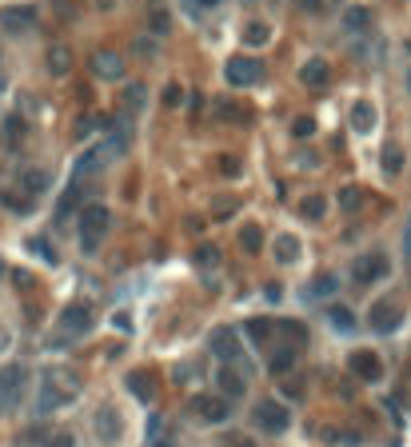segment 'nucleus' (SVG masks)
I'll use <instances>...</instances> for the list:
<instances>
[{"label": "nucleus", "instance_id": "1", "mask_svg": "<svg viewBox=\"0 0 411 447\" xmlns=\"http://www.w3.org/2000/svg\"><path fill=\"white\" fill-rule=\"evenodd\" d=\"M104 228H108V208H104V204H88V208H80V244H84V252L100 248Z\"/></svg>", "mask_w": 411, "mask_h": 447}, {"label": "nucleus", "instance_id": "2", "mask_svg": "<svg viewBox=\"0 0 411 447\" xmlns=\"http://www.w3.org/2000/svg\"><path fill=\"white\" fill-rule=\"evenodd\" d=\"M25 387H28V372L25 363H8L4 372H0V408L13 411L20 399H25Z\"/></svg>", "mask_w": 411, "mask_h": 447}, {"label": "nucleus", "instance_id": "3", "mask_svg": "<svg viewBox=\"0 0 411 447\" xmlns=\"http://www.w3.org/2000/svg\"><path fill=\"white\" fill-rule=\"evenodd\" d=\"M76 396V387H56V375H44V384H40V399H37V411H56V408H64L68 399Z\"/></svg>", "mask_w": 411, "mask_h": 447}, {"label": "nucleus", "instance_id": "4", "mask_svg": "<svg viewBox=\"0 0 411 447\" xmlns=\"http://www.w3.org/2000/svg\"><path fill=\"white\" fill-rule=\"evenodd\" d=\"M287 415L284 411V403H275V399H263L260 408H256V423H260V432H272V435H280V432H287Z\"/></svg>", "mask_w": 411, "mask_h": 447}, {"label": "nucleus", "instance_id": "5", "mask_svg": "<svg viewBox=\"0 0 411 447\" xmlns=\"http://www.w3.org/2000/svg\"><path fill=\"white\" fill-rule=\"evenodd\" d=\"M260 60H248V56H236V60H228V68H224V76H228V84H236V88H244V84H256L260 80Z\"/></svg>", "mask_w": 411, "mask_h": 447}, {"label": "nucleus", "instance_id": "6", "mask_svg": "<svg viewBox=\"0 0 411 447\" xmlns=\"http://www.w3.org/2000/svg\"><path fill=\"white\" fill-rule=\"evenodd\" d=\"M379 276H387V260L379 256V252L360 256V260L351 264V280H355V284H375Z\"/></svg>", "mask_w": 411, "mask_h": 447}, {"label": "nucleus", "instance_id": "7", "mask_svg": "<svg viewBox=\"0 0 411 447\" xmlns=\"http://www.w3.org/2000/svg\"><path fill=\"white\" fill-rule=\"evenodd\" d=\"M399 323H403V311H399V304H391V299H379L372 308V332L387 335V332H396Z\"/></svg>", "mask_w": 411, "mask_h": 447}, {"label": "nucleus", "instance_id": "8", "mask_svg": "<svg viewBox=\"0 0 411 447\" xmlns=\"http://www.w3.org/2000/svg\"><path fill=\"white\" fill-rule=\"evenodd\" d=\"M348 368H351V375L355 380H363V384H375L379 375H384V363H379V356L375 351H355L348 360Z\"/></svg>", "mask_w": 411, "mask_h": 447}, {"label": "nucleus", "instance_id": "9", "mask_svg": "<svg viewBox=\"0 0 411 447\" xmlns=\"http://www.w3.org/2000/svg\"><path fill=\"white\" fill-rule=\"evenodd\" d=\"M192 411H196L200 420H208V423H224L228 420V399H220V396H196L192 399Z\"/></svg>", "mask_w": 411, "mask_h": 447}, {"label": "nucleus", "instance_id": "10", "mask_svg": "<svg viewBox=\"0 0 411 447\" xmlns=\"http://www.w3.org/2000/svg\"><path fill=\"white\" fill-rule=\"evenodd\" d=\"M60 328H64L68 335H88V332H92V308H84V304H72V308H64Z\"/></svg>", "mask_w": 411, "mask_h": 447}, {"label": "nucleus", "instance_id": "11", "mask_svg": "<svg viewBox=\"0 0 411 447\" xmlns=\"http://www.w3.org/2000/svg\"><path fill=\"white\" fill-rule=\"evenodd\" d=\"M120 432H124V423H120V411L116 408H100L96 411V435L104 443H120Z\"/></svg>", "mask_w": 411, "mask_h": 447}, {"label": "nucleus", "instance_id": "12", "mask_svg": "<svg viewBox=\"0 0 411 447\" xmlns=\"http://www.w3.org/2000/svg\"><path fill=\"white\" fill-rule=\"evenodd\" d=\"M92 72H96L100 80H120V76H124V60H120L116 52H96V56H92Z\"/></svg>", "mask_w": 411, "mask_h": 447}, {"label": "nucleus", "instance_id": "13", "mask_svg": "<svg viewBox=\"0 0 411 447\" xmlns=\"http://www.w3.org/2000/svg\"><path fill=\"white\" fill-rule=\"evenodd\" d=\"M32 25H37V8H4L0 13V28H8V32H28Z\"/></svg>", "mask_w": 411, "mask_h": 447}, {"label": "nucleus", "instance_id": "14", "mask_svg": "<svg viewBox=\"0 0 411 447\" xmlns=\"http://www.w3.org/2000/svg\"><path fill=\"white\" fill-rule=\"evenodd\" d=\"M212 351L220 356V360H236V356H240L236 332H232V328H216V332H212Z\"/></svg>", "mask_w": 411, "mask_h": 447}, {"label": "nucleus", "instance_id": "15", "mask_svg": "<svg viewBox=\"0 0 411 447\" xmlns=\"http://www.w3.org/2000/svg\"><path fill=\"white\" fill-rule=\"evenodd\" d=\"M124 387L140 399V403H152V399H156V384H152L148 372H132V375L124 380Z\"/></svg>", "mask_w": 411, "mask_h": 447}, {"label": "nucleus", "instance_id": "16", "mask_svg": "<svg viewBox=\"0 0 411 447\" xmlns=\"http://www.w3.org/2000/svg\"><path fill=\"white\" fill-rule=\"evenodd\" d=\"M299 80H304L308 88H324L327 80H332V72H327L324 60H308L304 68H299Z\"/></svg>", "mask_w": 411, "mask_h": 447}, {"label": "nucleus", "instance_id": "17", "mask_svg": "<svg viewBox=\"0 0 411 447\" xmlns=\"http://www.w3.org/2000/svg\"><path fill=\"white\" fill-rule=\"evenodd\" d=\"M351 128L355 132H372L375 128V108L367 100H355V108H351Z\"/></svg>", "mask_w": 411, "mask_h": 447}, {"label": "nucleus", "instance_id": "18", "mask_svg": "<svg viewBox=\"0 0 411 447\" xmlns=\"http://www.w3.org/2000/svg\"><path fill=\"white\" fill-rule=\"evenodd\" d=\"M216 380H220V391H224L228 399H240V396H244V375H240V372L220 368V375H216Z\"/></svg>", "mask_w": 411, "mask_h": 447}, {"label": "nucleus", "instance_id": "19", "mask_svg": "<svg viewBox=\"0 0 411 447\" xmlns=\"http://www.w3.org/2000/svg\"><path fill=\"white\" fill-rule=\"evenodd\" d=\"M48 68L56 76H64L68 68H72V52L64 48V44H52V48H48Z\"/></svg>", "mask_w": 411, "mask_h": 447}, {"label": "nucleus", "instance_id": "20", "mask_svg": "<svg viewBox=\"0 0 411 447\" xmlns=\"http://www.w3.org/2000/svg\"><path fill=\"white\" fill-rule=\"evenodd\" d=\"M296 256H299V240L296 236H280L275 240V260L280 264H292Z\"/></svg>", "mask_w": 411, "mask_h": 447}, {"label": "nucleus", "instance_id": "21", "mask_svg": "<svg viewBox=\"0 0 411 447\" xmlns=\"http://www.w3.org/2000/svg\"><path fill=\"white\" fill-rule=\"evenodd\" d=\"M48 180H52L48 172H25V176H20V184H25L28 196H40V192L48 188Z\"/></svg>", "mask_w": 411, "mask_h": 447}, {"label": "nucleus", "instance_id": "22", "mask_svg": "<svg viewBox=\"0 0 411 447\" xmlns=\"http://www.w3.org/2000/svg\"><path fill=\"white\" fill-rule=\"evenodd\" d=\"M384 172L387 176L403 172V152H399V144H387V148H384Z\"/></svg>", "mask_w": 411, "mask_h": 447}, {"label": "nucleus", "instance_id": "23", "mask_svg": "<svg viewBox=\"0 0 411 447\" xmlns=\"http://www.w3.org/2000/svg\"><path fill=\"white\" fill-rule=\"evenodd\" d=\"M327 320L336 323L339 332H355V316H351L348 308H339V304H336V308H332V311H327Z\"/></svg>", "mask_w": 411, "mask_h": 447}, {"label": "nucleus", "instance_id": "24", "mask_svg": "<svg viewBox=\"0 0 411 447\" xmlns=\"http://www.w3.org/2000/svg\"><path fill=\"white\" fill-rule=\"evenodd\" d=\"M268 37H272V32H268V25H263V20H252V25L244 28V44H252V48H256V44H263Z\"/></svg>", "mask_w": 411, "mask_h": 447}, {"label": "nucleus", "instance_id": "25", "mask_svg": "<svg viewBox=\"0 0 411 447\" xmlns=\"http://www.w3.org/2000/svg\"><path fill=\"white\" fill-rule=\"evenodd\" d=\"M299 212H304L308 220H320V216L327 212V200H324V196H308L304 204H299Z\"/></svg>", "mask_w": 411, "mask_h": 447}, {"label": "nucleus", "instance_id": "26", "mask_svg": "<svg viewBox=\"0 0 411 447\" xmlns=\"http://www.w3.org/2000/svg\"><path fill=\"white\" fill-rule=\"evenodd\" d=\"M240 244H244V252H260V248H263V232L248 224V228L240 232Z\"/></svg>", "mask_w": 411, "mask_h": 447}, {"label": "nucleus", "instance_id": "27", "mask_svg": "<svg viewBox=\"0 0 411 447\" xmlns=\"http://www.w3.org/2000/svg\"><path fill=\"white\" fill-rule=\"evenodd\" d=\"M292 363H296V348H280L272 360H268V368H272V372H287Z\"/></svg>", "mask_w": 411, "mask_h": 447}, {"label": "nucleus", "instance_id": "28", "mask_svg": "<svg viewBox=\"0 0 411 447\" xmlns=\"http://www.w3.org/2000/svg\"><path fill=\"white\" fill-rule=\"evenodd\" d=\"M344 25L360 32V28H367V25H372V13H367V8H348V13H344Z\"/></svg>", "mask_w": 411, "mask_h": 447}, {"label": "nucleus", "instance_id": "29", "mask_svg": "<svg viewBox=\"0 0 411 447\" xmlns=\"http://www.w3.org/2000/svg\"><path fill=\"white\" fill-rule=\"evenodd\" d=\"M80 196H84V184H72V188H68V192H64V200H60V216H68V212L80 208Z\"/></svg>", "mask_w": 411, "mask_h": 447}, {"label": "nucleus", "instance_id": "30", "mask_svg": "<svg viewBox=\"0 0 411 447\" xmlns=\"http://www.w3.org/2000/svg\"><path fill=\"white\" fill-rule=\"evenodd\" d=\"M272 328H275L272 320H248V335L256 339V344H263V339L272 335Z\"/></svg>", "mask_w": 411, "mask_h": 447}, {"label": "nucleus", "instance_id": "31", "mask_svg": "<svg viewBox=\"0 0 411 447\" xmlns=\"http://www.w3.org/2000/svg\"><path fill=\"white\" fill-rule=\"evenodd\" d=\"M339 204H344L348 212H355V208L363 204V192H360L355 184H351V188H344V192H339Z\"/></svg>", "mask_w": 411, "mask_h": 447}, {"label": "nucleus", "instance_id": "32", "mask_svg": "<svg viewBox=\"0 0 411 447\" xmlns=\"http://www.w3.org/2000/svg\"><path fill=\"white\" fill-rule=\"evenodd\" d=\"M332 292H336V276H320L312 284V296H332Z\"/></svg>", "mask_w": 411, "mask_h": 447}, {"label": "nucleus", "instance_id": "33", "mask_svg": "<svg viewBox=\"0 0 411 447\" xmlns=\"http://www.w3.org/2000/svg\"><path fill=\"white\" fill-rule=\"evenodd\" d=\"M148 25H152V32H156V37H164L172 20H168V13H152V16H148Z\"/></svg>", "mask_w": 411, "mask_h": 447}, {"label": "nucleus", "instance_id": "34", "mask_svg": "<svg viewBox=\"0 0 411 447\" xmlns=\"http://www.w3.org/2000/svg\"><path fill=\"white\" fill-rule=\"evenodd\" d=\"M44 447H72V435L68 432H52V435H44Z\"/></svg>", "mask_w": 411, "mask_h": 447}, {"label": "nucleus", "instance_id": "35", "mask_svg": "<svg viewBox=\"0 0 411 447\" xmlns=\"http://www.w3.org/2000/svg\"><path fill=\"white\" fill-rule=\"evenodd\" d=\"M144 92H148L144 84H132V88H128V108H144Z\"/></svg>", "mask_w": 411, "mask_h": 447}, {"label": "nucleus", "instance_id": "36", "mask_svg": "<svg viewBox=\"0 0 411 447\" xmlns=\"http://www.w3.org/2000/svg\"><path fill=\"white\" fill-rule=\"evenodd\" d=\"M292 132H296V136H312V132H315V120H312V116H299L296 124H292Z\"/></svg>", "mask_w": 411, "mask_h": 447}, {"label": "nucleus", "instance_id": "37", "mask_svg": "<svg viewBox=\"0 0 411 447\" xmlns=\"http://www.w3.org/2000/svg\"><path fill=\"white\" fill-rule=\"evenodd\" d=\"M180 100H184V88H180V84H168V88H164V104H168V108H176Z\"/></svg>", "mask_w": 411, "mask_h": 447}, {"label": "nucleus", "instance_id": "38", "mask_svg": "<svg viewBox=\"0 0 411 447\" xmlns=\"http://www.w3.org/2000/svg\"><path fill=\"white\" fill-rule=\"evenodd\" d=\"M8 140H13V144H20V140H25V120H20V116H13V120H8Z\"/></svg>", "mask_w": 411, "mask_h": 447}, {"label": "nucleus", "instance_id": "39", "mask_svg": "<svg viewBox=\"0 0 411 447\" xmlns=\"http://www.w3.org/2000/svg\"><path fill=\"white\" fill-rule=\"evenodd\" d=\"M0 204H4V208H16V212H25L28 204L20 196H13V192H0Z\"/></svg>", "mask_w": 411, "mask_h": 447}, {"label": "nucleus", "instance_id": "40", "mask_svg": "<svg viewBox=\"0 0 411 447\" xmlns=\"http://www.w3.org/2000/svg\"><path fill=\"white\" fill-rule=\"evenodd\" d=\"M28 248H32V252H40V256H44V260H48V264H56V252H52L48 244H44V240H32Z\"/></svg>", "mask_w": 411, "mask_h": 447}, {"label": "nucleus", "instance_id": "41", "mask_svg": "<svg viewBox=\"0 0 411 447\" xmlns=\"http://www.w3.org/2000/svg\"><path fill=\"white\" fill-rule=\"evenodd\" d=\"M220 172H224V176H240V160H236V156H224V160H220Z\"/></svg>", "mask_w": 411, "mask_h": 447}, {"label": "nucleus", "instance_id": "42", "mask_svg": "<svg viewBox=\"0 0 411 447\" xmlns=\"http://www.w3.org/2000/svg\"><path fill=\"white\" fill-rule=\"evenodd\" d=\"M196 264L212 268V264H216V248H200V252H196Z\"/></svg>", "mask_w": 411, "mask_h": 447}, {"label": "nucleus", "instance_id": "43", "mask_svg": "<svg viewBox=\"0 0 411 447\" xmlns=\"http://www.w3.org/2000/svg\"><path fill=\"white\" fill-rule=\"evenodd\" d=\"M236 208H240L236 200H216V216H232Z\"/></svg>", "mask_w": 411, "mask_h": 447}, {"label": "nucleus", "instance_id": "44", "mask_svg": "<svg viewBox=\"0 0 411 447\" xmlns=\"http://www.w3.org/2000/svg\"><path fill=\"white\" fill-rule=\"evenodd\" d=\"M132 52H140V56H156V44H152V40H136Z\"/></svg>", "mask_w": 411, "mask_h": 447}, {"label": "nucleus", "instance_id": "45", "mask_svg": "<svg viewBox=\"0 0 411 447\" xmlns=\"http://www.w3.org/2000/svg\"><path fill=\"white\" fill-rule=\"evenodd\" d=\"M284 396L299 399V396H304V384H299V380H287V384H284Z\"/></svg>", "mask_w": 411, "mask_h": 447}, {"label": "nucleus", "instance_id": "46", "mask_svg": "<svg viewBox=\"0 0 411 447\" xmlns=\"http://www.w3.org/2000/svg\"><path fill=\"white\" fill-rule=\"evenodd\" d=\"M8 339H13V335H8V332H4V328H0V351L8 348Z\"/></svg>", "mask_w": 411, "mask_h": 447}, {"label": "nucleus", "instance_id": "47", "mask_svg": "<svg viewBox=\"0 0 411 447\" xmlns=\"http://www.w3.org/2000/svg\"><path fill=\"white\" fill-rule=\"evenodd\" d=\"M200 8H212V4H220V0H196Z\"/></svg>", "mask_w": 411, "mask_h": 447}, {"label": "nucleus", "instance_id": "48", "mask_svg": "<svg viewBox=\"0 0 411 447\" xmlns=\"http://www.w3.org/2000/svg\"><path fill=\"white\" fill-rule=\"evenodd\" d=\"M0 276H4V260H0Z\"/></svg>", "mask_w": 411, "mask_h": 447}, {"label": "nucleus", "instance_id": "49", "mask_svg": "<svg viewBox=\"0 0 411 447\" xmlns=\"http://www.w3.org/2000/svg\"><path fill=\"white\" fill-rule=\"evenodd\" d=\"M156 447H172V443H156Z\"/></svg>", "mask_w": 411, "mask_h": 447}, {"label": "nucleus", "instance_id": "50", "mask_svg": "<svg viewBox=\"0 0 411 447\" xmlns=\"http://www.w3.org/2000/svg\"><path fill=\"white\" fill-rule=\"evenodd\" d=\"M240 447H256V443H240Z\"/></svg>", "mask_w": 411, "mask_h": 447}, {"label": "nucleus", "instance_id": "51", "mask_svg": "<svg viewBox=\"0 0 411 447\" xmlns=\"http://www.w3.org/2000/svg\"><path fill=\"white\" fill-rule=\"evenodd\" d=\"M407 88H411V76H407Z\"/></svg>", "mask_w": 411, "mask_h": 447}, {"label": "nucleus", "instance_id": "52", "mask_svg": "<svg viewBox=\"0 0 411 447\" xmlns=\"http://www.w3.org/2000/svg\"><path fill=\"white\" fill-rule=\"evenodd\" d=\"M0 84H4V80H0Z\"/></svg>", "mask_w": 411, "mask_h": 447}]
</instances>
